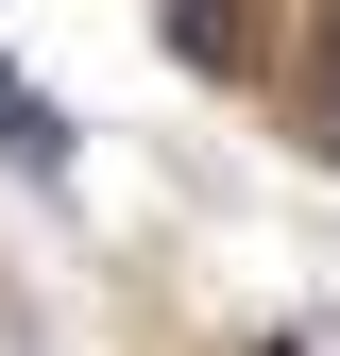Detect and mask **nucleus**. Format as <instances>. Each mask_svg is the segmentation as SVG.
I'll return each instance as SVG.
<instances>
[{"instance_id": "obj_1", "label": "nucleus", "mask_w": 340, "mask_h": 356, "mask_svg": "<svg viewBox=\"0 0 340 356\" xmlns=\"http://www.w3.org/2000/svg\"><path fill=\"white\" fill-rule=\"evenodd\" d=\"M0 153H17V170H68V119H52V102H34V85H17V68H0Z\"/></svg>"}]
</instances>
